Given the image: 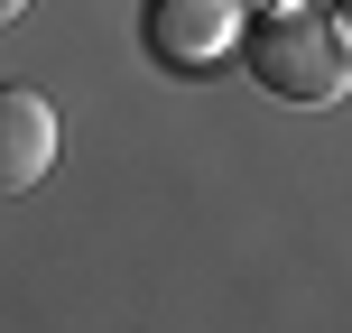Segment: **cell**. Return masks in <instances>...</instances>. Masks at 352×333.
<instances>
[{
	"label": "cell",
	"instance_id": "1",
	"mask_svg": "<svg viewBox=\"0 0 352 333\" xmlns=\"http://www.w3.org/2000/svg\"><path fill=\"white\" fill-rule=\"evenodd\" d=\"M241 56H250V84L278 93V102H297V111L343 102V84H352V37H343V19L306 10V0L260 10V19L241 28Z\"/></svg>",
	"mask_w": 352,
	"mask_h": 333
},
{
	"label": "cell",
	"instance_id": "2",
	"mask_svg": "<svg viewBox=\"0 0 352 333\" xmlns=\"http://www.w3.org/2000/svg\"><path fill=\"white\" fill-rule=\"evenodd\" d=\"M56 167V102L28 84H0V194H28Z\"/></svg>",
	"mask_w": 352,
	"mask_h": 333
},
{
	"label": "cell",
	"instance_id": "3",
	"mask_svg": "<svg viewBox=\"0 0 352 333\" xmlns=\"http://www.w3.org/2000/svg\"><path fill=\"white\" fill-rule=\"evenodd\" d=\"M241 37L232 0H148V56L158 65H204Z\"/></svg>",
	"mask_w": 352,
	"mask_h": 333
},
{
	"label": "cell",
	"instance_id": "4",
	"mask_svg": "<svg viewBox=\"0 0 352 333\" xmlns=\"http://www.w3.org/2000/svg\"><path fill=\"white\" fill-rule=\"evenodd\" d=\"M10 19H28V0H0V28H10Z\"/></svg>",
	"mask_w": 352,
	"mask_h": 333
},
{
	"label": "cell",
	"instance_id": "5",
	"mask_svg": "<svg viewBox=\"0 0 352 333\" xmlns=\"http://www.w3.org/2000/svg\"><path fill=\"white\" fill-rule=\"evenodd\" d=\"M343 37H352V28H343Z\"/></svg>",
	"mask_w": 352,
	"mask_h": 333
}]
</instances>
